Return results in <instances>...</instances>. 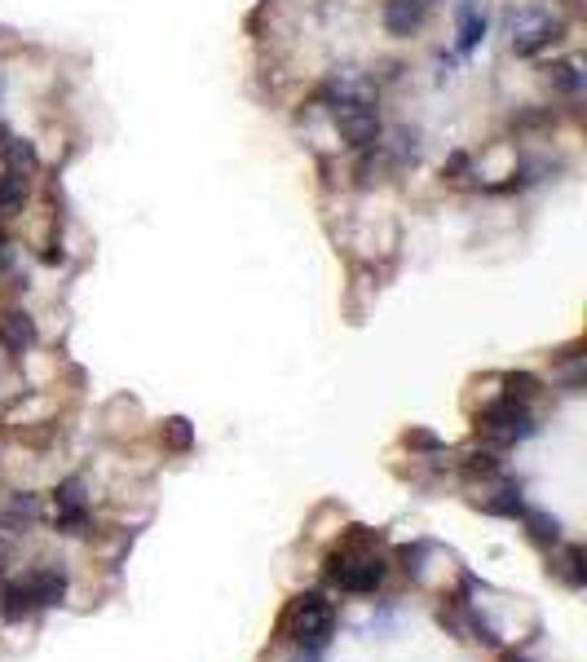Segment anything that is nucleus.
Masks as SVG:
<instances>
[{"label":"nucleus","mask_w":587,"mask_h":662,"mask_svg":"<svg viewBox=\"0 0 587 662\" xmlns=\"http://www.w3.org/2000/svg\"><path fill=\"white\" fill-rule=\"evenodd\" d=\"M283 631L296 640L301 654L327 649L331 636H336V610H331V601H327L322 592H301V596L292 601L287 618H283Z\"/></svg>","instance_id":"f257e3e1"},{"label":"nucleus","mask_w":587,"mask_h":662,"mask_svg":"<svg viewBox=\"0 0 587 662\" xmlns=\"http://www.w3.org/2000/svg\"><path fill=\"white\" fill-rule=\"evenodd\" d=\"M508 31H513V53L517 57H534V53H543L548 45H556L565 36V22L552 18L548 9H517L508 18Z\"/></svg>","instance_id":"f03ea898"},{"label":"nucleus","mask_w":587,"mask_h":662,"mask_svg":"<svg viewBox=\"0 0 587 662\" xmlns=\"http://www.w3.org/2000/svg\"><path fill=\"white\" fill-rule=\"evenodd\" d=\"M477 428L486 433V437H490V442H499V446H513V442H521V437H530V433H534V415L526 410V402L499 398V402L481 407Z\"/></svg>","instance_id":"7ed1b4c3"},{"label":"nucleus","mask_w":587,"mask_h":662,"mask_svg":"<svg viewBox=\"0 0 587 662\" xmlns=\"http://www.w3.org/2000/svg\"><path fill=\"white\" fill-rule=\"evenodd\" d=\"M389 565L380 557H349V552H331L327 557V578L340 587V592H354V596H367L384 583Z\"/></svg>","instance_id":"20e7f679"},{"label":"nucleus","mask_w":587,"mask_h":662,"mask_svg":"<svg viewBox=\"0 0 587 662\" xmlns=\"http://www.w3.org/2000/svg\"><path fill=\"white\" fill-rule=\"evenodd\" d=\"M428 9H433V0H384L380 22H384V31H389V36L411 40V36H420V31H425Z\"/></svg>","instance_id":"39448f33"},{"label":"nucleus","mask_w":587,"mask_h":662,"mask_svg":"<svg viewBox=\"0 0 587 662\" xmlns=\"http://www.w3.org/2000/svg\"><path fill=\"white\" fill-rule=\"evenodd\" d=\"M36 318L27 313V309H4L0 313V349L9 357H22L31 345H36Z\"/></svg>","instance_id":"423d86ee"},{"label":"nucleus","mask_w":587,"mask_h":662,"mask_svg":"<svg viewBox=\"0 0 587 662\" xmlns=\"http://www.w3.org/2000/svg\"><path fill=\"white\" fill-rule=\"evenodd\" d=\"M22 587H27V596H31V605H36V610H45V605H62V601H66V578L57 574L54 565L31 569V574L22 578Z\"/></svg>","instance_id":"0eeeda50"},{"label":"nucleus","mask_w":587,"mask_h":662,"mask_svg":"<svg viewBox=\"0 0 587 662\" xmlns=\"http://www.w3.org/2000/svg\"><path fill=\"white\" fill-rule=\"evenodd\" d=\"M486 4L481 0H464L460 9H455V45H460V53H473L486 40Z\"/></svg>","instance_id":"6e6552de"},{"label":"nucleus","mask_w":587,"mask_h":662,"mask_svg":"<svg viewBox=\"0 0 587 662\" xmlns=\"http://www.w3.org/2000/svg\"><path fill=\"white\" fill-rule=\"evenodd\" d=\"M543 80H548V89L561 93V98H579V93H583V71H579L574 57H570V62H552V66H543Z\"/></svg>","instance_id":"1a4fd4ad"},{"label":"nucleus","mask_w":587,"mask_h":662,"mask_svg":"<svg viewBox=\"0 0 587 662\" xmlns=\"http://www.w3.org/2000/svg\"><path fill=\"white\" fill-rule=\"evenodd\" d=\"M0 159H4V168L9 172H22V177H31L36 168H40V154L31 142H22V137H9L4 146H0Z\"/></svg>","instance_id":"9d476101"},{"label":"nucleus","mask_w":587,"mask_h":662,"mask_svg":"<svg viewBox=\"0 0 587 662\" xmlns=\"http://www.w3.org/2000/svg\"><path fill=\"white\" fill-rule=\"evenodd\" d=\"M27 204V177L22 172H0V216H13V212H22Z\"/></svg>","instance_id":"9b49d317"},{"label":"nucleus","mask_w":587,"mask_h":662,"mask_svg":"<svg viewBox=\"0 0 587 662\" xmlns=\"http://www.w3.org/2000/svg\"><path fill=\"white\" fill-rule=\"evenodd\" d=\"M521 521H526V530H530V539L539 543V548H556V543H561V525H556L548 512L521 508Z\"/></svg>","instance_id":"f8f14e48"},{"label":"nucleus","mask_w":587,"mask_h":662,"mask_svg":"<svg viewBox=\"0 0 587 662\" xmlns=\"http://www.w3.org/2000/svg\"><path fill=\"white\" fill-rule=\"evenodd\" d=\"M31 610H36V605H31L27 587H22V583H4V592H0V618H4V622H22Z\"/></svg>","instance_id":"ddd939ff"},{"label":"nucleus","mask_w":587,"mask_h":662,"mask_svg":"<svg viewBox=\"0 0 587 662\" xmlns=\"http://www.w3.org/2000/svg\"><path fill=\"white\" fill-rule=\"evenodd\" d=\"M160 442L168 451H177V455H186L190 446H195V428H190V419L186 415H172V419H163L160 428Z\"/></svg>","instance_id":"4468645a"},{"label":"nucleus","mask_w":587,"mask_h":662,"mask_svg":"<svg viewBox=\"0 0 587 662\" xmlns=\"http://www.w3.org/2000/svg\"><path fill=\"white\" fill-rule=\"evenodd\" d=\"M539 389H543V384H539V375H530V371H513V375H504V398H513V402H530Z\"/></svg>","instance_id":"2eb2a0df"},{"label":"nucleus","mask_w":587,"mask_h":662,"mask_svg":"<svg viewBox=\"0 0 587 662\" xmlns=\"http://www.w3.org/2000/svg\"><path fill=\"white\" fill-rule=\"evenodd\" d=\"M556 574L570 583V587H583L587 583V569H583V548L579 543H570L565 552H561V565H556Z\"/></svg>","instance_id":"dca6fc26"},{"label":"nucleus","mask_w":587,"mask_h":662,"mask_svg":"<svg viewBox=\"0 0 587 662\" xmlns=\"http://www.w3.org/2000/svg\"><path fill=\"white\" fill-rule=\"evenodd\" d=\"M481 508L490 512V516H521L526 504H521V490H517V486H504V490H499L495 499H486Z\"/></svg>","instance_id":"f3484780"},{"label":"nucleus","mask_w":587,"mask_h":662,"mask_svg":"<svg viewBox=\"0 0 587 662\" xmlns=\"http://www.w3.org/2000/svg\"><path fill=\"white\" fill-rule=\"evenodd\" d=\"M464 472L469 477H499L504 472V459L495 455V451H473V455L464 459Z\"/></svg>","instance_id":"a211bd4d"},{"label":"nucleus","mask_w":587,"mask_h":662,"mask_svg":"<svg viewBox=\"0 0 587 662\" xmlns=\"http://www.w3.org/2000/svg\"><path fill=\"white\" fill-rule=\"evenodd\" d=\"M54 521H57L62 534H84V530H89V504H80V508H57Z\"/></svg>","instance_id":"6ab92c4d"},{"label":"nucleus","mask_w":587,"mask_h":662,"mask_svg":"<svg viewBox=\"0 0 587 662\" xmlns=\"http://www.w3.org/2000/svg\"><path fill=\"white\" fill-rule=\"evenodd\" d=\"M84 504V477H66L54 490V512L57 508H80Z\"/></svg>","instance_id":"aec40b11"},{"label":"nucleus","mask_w":587,"mask_h":662,"mask_svg":"<svg viewBox=\"0 0 587 662\" xmlns=\"http://www.w3.org/2000/svg\"><path fill=\"white\" fill-rule=\"evenodd\" d=\"M469 172H473V159H469L464 151H455L446 163H442V177H446V181H464Z\"/></svg>","instance_id":"412c9836"},{"label":"nucleus","mask_w":587,"mask_h":662,"mask_svg":"<svg viewBox=\"0 0 587 662\" xmlns=\"http://www.w3.org/2000/svg\"><path fill=\"white\" fill-rule=\"evenodd\" d=\"M407 446H411V451H428V455L446 451V446H442V437H433L428 428H411V433H407Z\"/></svg>","instance_id":"4be33fe9"},{"label":"nucleus","mask_w":587,"mask_h":662,"mask_svg":"<svg viewBox=\"0 0 587 662\" xmlns=\"http://www.w3.org/2000/svg\"><path fill=\"white\" fill-rule=\"evenodd\" d=\"M548 119H552V110H521V115H513V128H539Z\"/></svg>","instance_id":"5701e85b"},{"label":"nucleus","mask_w":587,"mask_h":662,"mask_svg":"<svg viewBox=\"0 0 587 662\" xmlns=\"http://www.w3.org/2000/svg\"><path fill=\"white\" fill-rule=\"evenodd\" d=\"M428 557V543H416V548H402V560H407V574H420V560Z\"/></svg>","instance_id":"b1692460"},{"label":"nucleus","mask_w":587,"mask_h":662,"mask_svg":"<svg viewBox=\"0 0 587 662\" xmlns=\"http://www.w3.org/2000/svg\"><path fill=\"white\" fill-rule=\"evenodd\" d=\"M9 265H13V252H9V243L0 239V274H9Z\"/></svg>","instance_id":"393cba45"},{"label":"nucleus","mask_w":587,"mask_h":662,"mask_svg":"<svg viewBox=\"0 0 587 662\" xmlns=\"http://www.w3.org/2000/svg\"><path fill=\"white\" fill-rule=\"evenodd\" d=\"M9 137H13V133H9V128H0V146H4V142H9Z\"/></svg>","instance_id":"a878e982"}]
</instances>
